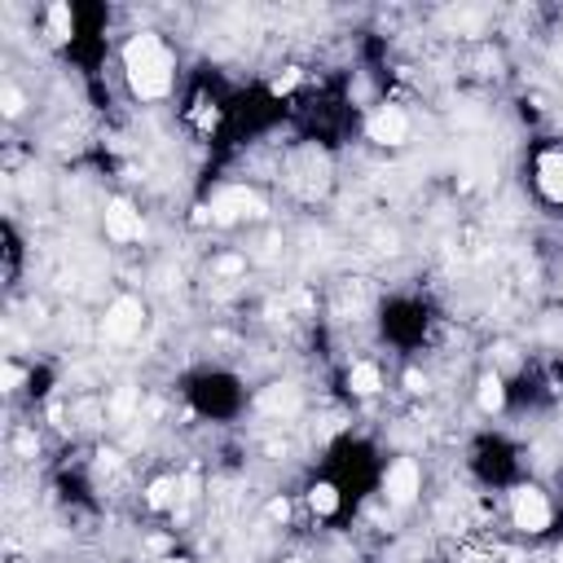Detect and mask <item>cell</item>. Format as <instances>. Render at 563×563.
<instances>
[{
	"mask_svg": "<svg viewBox=\"0 0 563 563\" xmlns=\"http://www.w3.org/2000/svg\"><path fill=\"white\" fill-rule=\"evenodd\" d=\"M299 501H303V510L317 519V523H339L343 515H347V488L330 475V471H317L308 484H303V493H299Z\"/></svg>",
	"mask_w": 563,
	"mask_h": 563,
	"instance_id": "9",
	"label": "cell"
},
{
	"mask_svg": "<svg viewBox=\"0 0 563 563\" xmlns=\"http://www.w3.org/2000/svg\"><path fill=\"white\" fill-rule=\"evenodd\" d=\"M361 132H365V141H374L383 150H400L413 136V114L400 101H374V106H365Z\"/></svg>",
	"mask_w": 563,
	"mask_h": 563,
	"instance_id": "7",
	"label": "cell"
},
{
	"mask_svg": "<svg viewBox=\"0 0 563 563\" xmlns=\"http://www.w3.org/2000/svg\"><path fill=\"white\" fill-rule=\"evenodd\" d=\"M101 233H106V242H114V246H132V242H141V233H145V216H141V207H136L132 198H123V194L106 198V207H101Z\"/></svg>",
	"mask_w": 563,
	"mask_h": 563,
	"instance_id": "10",
	"label": "cell"
},
{
	"mask_svg": "<svg viewBox=\"0 0 563 563\" xmlns=\"http://www.w3.org/2000/svg\"><path fill=\"white\" fill-rule=\"evenodd\" d=\"M119 75H123V88L132 101H141V106L167 101L180 84L176 44L163 31H128V40L119 44Z\"/></svg>",
	"mask_w": 563,
	"mask_h": 563,
	"instance_id": "1",
	"label": "cell"
},
{
	"mask_svg": "<svg viewBox=\"0 0 563 563\" xmlns=\"http://www.w3.org/2000/svg\"><path fill=\"white\" fill-rule=\"evenodd\" d=\"M277 180L295 202L312 207V202L330 198V189H334V158L317 136H303L277 154Z\"/></svg>",
	"mask_w": 563,
	"mask_h": 563,
	"instance_id": "2",
	"label": "cell"
},
{
	"mask_svg": "<svg viewBox=\"0 0 563 563\" xmlns=\"http://www.w3.org/2000/svg\"><path fill=\"white\" fill-rule=\"evenodd\" d=\"M387 391V369L378 356H352L343 365V396L365 405V400H378Z\"/></svg>",
	"mask_w": 563,
	"mask_h": 563,
	"instance_id": "11",
	"label": "cell"
},
{
	"mask_svg": "<svg viewBox=\"0 0 563 563\" xmlns=\"http://www.w3.org/2000/svg\"><path fill=\"white\" fill-rule=\"evenodd\" d=\"M528 189L541 207L563 211V136H541L528 150Z\"/></svg>",
	"mask_w": 563,
	"mask_h": 563,
	"instance_id": "5",
	"label": "cell"
},
{
	"mask_svg": "<svg viewBox=\"0 0 563 563\" xmlns=\"http://www.w3.org/2000/svg\"><path fill=\"white\" fill-rule=\"evenodd\" d=\"M145 317H150V308H145L141 295H114V299L101 308V317L92 321V330H97L101 343H110V347H128V343L141 339Z\"/></svg>",
	"mask_w": 563,
	"mask_h": 563,
	"instance_id": "6",
	"label": "cell"
},
{
	"mask_svg": "<svg viewBox=\"0 0 563 563\" xmlns=\"http://www.w3.org/2000/svg\"><path fill=\"white\" fill-rule=\"evenodd\" d=\"M400 387H405V396H431V374L427 369H418V365H405L400 369Z\"/></svg>",
	"mask_w": 563,
	"mask_h": 563,
	"instance_id": "14",
	"label": "cell"
},
{
	"mask_svg": "<svg viewBox=\"0 0 563 563\" xmlns=\"http://www.w3.org/2000/svg\"><path fill=\"white\" fill-rule=\"evenodd\" d=\"M422 493H427V471L413 453H396L378 466V484H374V497L391 510V515H409L413 506H422Z\"/></svg>",
	"mask_w": 563,
	"mask_h": 563,
	"instance_id": "4",
	"label": "cell"
},
{
	"mask_svg": "<svg viewBox=\"0 0 563 563\" xmlns=\"http://www.w3.org/2000/svg\"><path fill=\"white\" fill-rule=\"evenodd\" d=\"M0 101H4V119H9V123H18V119L26 114V106H31V101H26V92L18 88V79H13V75H4V88H0Z\"/></svg>",
	"mask_w": 563,
	"mask_h": 563,
	"instance_id": "13",
	"label": "cell"
},
{
	"mask_svg": "<svg viewBox=\"0 0 563 563\" xmlns=\"http://www.w3.org/2000/svg\"><path fill=\"white\" fill-rule=\"evenodd\" d=\"M141 563H194L185 550H167V554H154V559H141Z\"/></svg>",
	"mask_w": 563,
	"mask_h": 563,
	"instance_id": "15",
	"label": "cell"
},
{
	"mask_svg": "<svg viewBox=\"0 0 563 563\" xmlns=\"http://www.w3.org/2000/svg\"><path fill=\"white\" fill-rule=\"evenodd\" d=\"M242 387L229 378V374H198L189 383V405L202 413V418H233L242 409Z\"/></svg>",
	"mask_w": 563,
	"mask_h": 563,
	"instance_id": "8",
	"label": "cell"
},
{
	"mask_svg": "<svg viewBox=\"0 0 563 563\" xmlns=\"http://www.w3.org/2000/svg\"><path fill=\"white\" fill-rule=\"evenodd\" d=\"M559 515H563V506H559V497H554L541 479L519 475L515 484L501 488V523H506L515 537H523V541L550 537L554 523H559Z\"/></svg>",
	"mask_w": 563,
	"mask_h": 563,
	"instance_id": "3",
	"label": "cell"
},
{
	"mask_svg": "<svg viewBox=\"0 0 563 563\" xmlns=\"http://www.w3.org/2000/svg\"><path fill=\"white\" fill-rule=\"evenodd\" d=\"M471 396H475V409L484 413V418H501L506 409H510V396H515V387L497 374V369H479L475 374V387H471Z\"/></svg>",
	"mask_w": 563,
	"mask_h": 563,
	"instance_id": "12",
	"label": "cell"
}]
</instances>
